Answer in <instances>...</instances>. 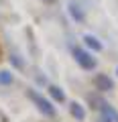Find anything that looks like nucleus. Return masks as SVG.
I'll return each instance as SVG.
<instances>
[{
    "label": "nucleus",
    "instance_id": "8",
    "mask_svg": "<svg viewBox=\"0 0 118 122\" xmlns=\"http://www.w3.org/2000/svg\"><path fill=\"white\" fill-rule=\"evenodd\" d=\"M0 83H4V86H10V83H12V75H10L8 71H2V73H0Z\"/></svg>",
    "mask_w": 118,
    "mask_h": 122
},
{
    "label": "nucleus",
    "instance_id": "9",
    "mask_svg": "<svg viewBox=\"0 0 118 122\" xmlns=\"http://www.w3.org/2000/svg\"><path fill=\"white\" fill-rule=\"evenodd\" d=\"M10 59L14 61V65H16V67H22V63H21V61H18V57H16V55H12V57H10Z\"/></svg>",
    "mask_w": 118,
    "mask_h": 122
},
{
    "label": "nucleus",
    "instance_id": "4",
    "mask_svg": "<svg viewBox=\"0 0 118 122\" xmlns=\"http://www.w3.org/2000/svg\"><path fill=\"white\" fill-rule=\"evenodd\" d=\"M69 110H71V116H73L75 120H83V118H86V110H83L77 102H73V104L69 106Z\"/></svg>",
    "mask_w": 118,
    "mask_h": 122
},
{
    "label": "nucleus",
    "instance_id": "7",
    "mask_svg": "<svg viewBox=\"0 0 118 122\" xmlns=\"http://www.w3.org/2000/svg\"><path fill=\"white\" fill-rule=\"evenodd\" d=\"M49 94L53 96V100H57V102H65V94H63L61 90L57 86H49Z\"/></svg>",
    "mask_w": 118,
    "mask_h": 122
},
{
    "label": "nucleus",
    "instance_id": "1",
    "mask_svg": "<svg viewBox=\"0 0 118 122\" xmlns=\"http://www.w3.org/2000/svg\"><path fill=\"white\" fill-rule=\"evenodd\" d=\"M29 98H31V100H33V102H35V104H37V108H39L41 112L45 114V116H49V118H53V116H55V108H53V106L49 104V102L45 100L43 96H39L37 92L29 90Z\"/></svg>",
    "mask_w": 118,
    "mask_h": 122
},
{
    "label": "nucleus",
    "instance_id": "10",
    "mask_svg": "<svg viewBox=\"0 0 118 122\" xmlns=\"http://www.w3.org/2000/svg\"><path fill=\"white\" fill-rule=\"evenodd\" d=\"M45 2H55V0H45Z\"/></svg>",
    "mask_w": 118,
    "mask_h": 122
},
{
    "label": "nucleus",
    "instance_id": "6",
    "mask_svg": "<svg viewBox=\"0 0 118 122\" xmlns=\"http://www.w3.org/2000/svg\"><path fill=\"white\" fill-rule=\"evenodd\" d=\"M83 41H86V45L90 49H94V51H100V49H102V43L96 39V37H92V35H86V37H83Z\"/></svg>",
    "mask_w": 118,
    "mask_h": 122
},
{
    "label": "nucleus",
    "instance_id": "3",
    "mask_svg": "<svg viewBox=\"0 0 118 122\" xmlns=\"http://www.w3.org/2000/svg\"><path fill=\"white\" fill-rule=\"evenodd\" d=\"M94 83H96V90H100V92H110L112 90V79L106 73H98L94 77Z\"/></svg>",
    "mask_w": 118,
    "mask_h": 122
},
{
    "label": "nucleus",
    "instance_id": "5",
    "mask_svg": "<svg viewBox=\"0 0 118 122\" xmlns=\"http://www.w3.org/2000/svg\"><path fill=\"white\" fill-rule=\"evenodd\" d=\"M69 14L73 16V20H77V22H83V18H86L83 16V10L79 8L77 4H69Z\"/></svg>",
    "mask_w": 118,
    "mask_h": 122
},
{
    "label": "nucleus",
    "instance_id": "2",
    "mask_svg": "<svg viewBox=\"0 0 118 122\" xmlns=\"http://www.w3.org/2000/svg\"><path fill=\"white\" fill-rule=\"evenodd\" d=\"M73 55H75V61H77L83 69H94V67H96V59H94L90 53L82 51V49H73Z\"/></svg>",
    "mask_w": 118,
    "mask_h": 122
},
{
    "label": "nucleus",
    "instance_id": "11",
    "mask_svg": "<svg viewBox=\"0 0 118 122\" xmlns=\"http://www.w3.org/2000/svg\"><path fill=\"white\" fill-rule=\"evenodd\" d=\"M0 55H2V49H0Z\"/></svg>",
    "mask_w": 118,
    "mask_h": 122
}]
</instances>
